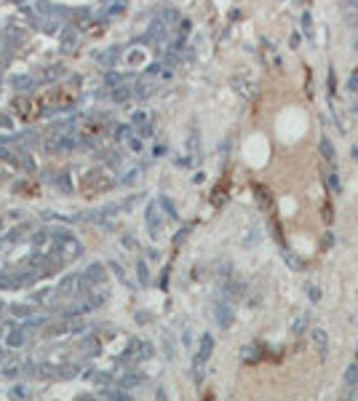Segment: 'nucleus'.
Returning <instances> with one entry per match:
<instances>
[{
    "mask_svg": "<svg viewBox=\"0 0 358 401\" xmlns=\"http://www.w3.org/2000/svg\"><path fill=\"white\" fill-rule=\"evenodd\" d=\"M163 19H166V21H176V19H179V14L169 8V11H166V14H163Z\"/></svg>",
    "mask_w": 358,
    "mask_h": 401,
    "instance_id": "obj_12",
    "label": "nucleus"
},
{
    "mask_svg": "<svg viewBox=\"0 0 358 401\" xmlns=\"http://www.w3.org/2000/svg\"><path fill=\"white\" fill-rule=\"evenodd\" d=\"M356 51H358V40H356Z\"/></svg>",
    "mask_w": 358,
    "mask_h": 401,
    "instance_id": "obj_15",
    "label": "nucleus"
},
{
    "mask_svg": "<svg viewBox=\"0 0 358 401\" xmlns=\"http://www.w3.org/2000/svg\"><path fill=\"white\" fill-rule=\"evenodd\" d=\"M347 91H353V94H358V75H353V78H347Z\"/></svg>",
    "mask_w": 358,
    "mask_h": 401,
    "instance_id": "obj_9",
    "label": "nucleus"
},
{
    "mask_svg": "<svg viewBox=\"0 0 358 401\" xmlns=\"http://www.w3.org/2000/svg\"><path fill=\"white\" fill-rule=\"evenodd\" d=\"M136 270H139V281H142V283H150V273H147V267H144V262H139Z\"/></svg>",
    "mask_w": 358,
    "mask_h": 401,
    "instance_id": "obj_8",
    "label": "nucleus"
},
{
    "mask_svg": "<svg viewBox=\"0 0 358 401\" xmlns=\"http://www.w3.org/2000/svg\"><path fill=\"white\" fill-rule=\"evenodd\" d=\"M313 342L321 350V356H326V350H329V337H326L324 329H313Z\"/></svg>",
    "mask_w": 358,
    "mask_h": 401,
    "instance_id": "obj_3",
    "label": "nucleus"
},
{
    "mask_svg": "<svg viewBox=\"0 0 358 401\" xmlns=\"http://www.w3.org/2000/svg\"><path fill=\"white\" fill-rule=\"evenodd\" d=\"M329 185L334 192H340V179H337V174H329Z\"/></svg>",
    "mask_w": 358,
    "mask_h": 401,
    "instance_id": "obj_11",
    "label": "nucleus"
},
{
    "mask_svg": "<svg viewBox=\"0 0 358 401\" xmlns=\"http://www.w3.org/2000/svg\"><path fill=\"white\" fill-rule=\"evenodd\" d=\"M321 155H324L326 160H331V158H334V147H331V142H329V139H321Z\"/></svg>",
    "mask_w": 358,
    "mask_h": 401,
    "instance_id": "obj_5",
    "label": "nucleus"
},
{
    "mask_svg": "<svg viewBox=\"0 0 358 401\" xmlns=\"http://www.w3.org/2000/svg\"><path fill=\"white\" fill-rule=\"evenodd\" d=\"M144 121H147V112H136V115H134V123H136V126H142Z\"/></svg>",
    "mask_w": 358,
    "mask_h": 401,
    "instance_id": "obj_13",
    "label": "nucleus"
},
{
    "mask_svg": "<svg viewBox=\"0 0 358 401\" xmlns=\"http://www.w3.org/2000/svg\"><path fill=\"white\" fill-rule=\"evenodd\" d=\"M305 326H307V313L297 315V318H294V324H291V329L299 334V331H305Z\"/></svg>",
    "mask_w": 358,
    "mask_h": 401,
    "instance_id": "obj_6",
    "label": "nucleus"
},
{
    "mask_svg": "<svg viewBox=\"0 0 358 401\" xmlns=\"http://www.w3.org/2000/svg\"><path fill=\"white\" fill-rule=\"evenodd\" d=\"M345 383L350 385V388H358V364H350L345 372Z\"/></svg>",
    "mask_w": 358,
    "mask_h": 401,
    "instance_id": "obj_4",
    "label": "nucleus"
},
{
    "mask_svg": "<svg viewBox=\"0 0 358 401\" xmlns=\"http://www.w3.org/2000/svg\"><path fill=\"white\" fill-rule=\"evenodd\" d=\"M211 348H214V337L211 334H203L201 337V353H198V358H195V366H201V364L211 356Z\"/></svg>",
    "mask_w": 358,
    "mask_h": 401,
    "instance_id": "obj_1",
    "label": "nucleus"
},
{
    "mask_svg": "<svg viewBox=\"0 0 358 401\" xmlns=\"http://www.w3.org/2000/svg\"><path fill=\"white\" fill-rule=\"evenodd\" d=\"M256 348L254 345H246V348H240V358H246V361H256V358H259V356H256Z\"/></svg>",
    "mask_w": 358,
    "mask_h": 401,
    "instance_id": "obj_7",
    "label": "nucleus"
},
{
    "mask_svg": "<svg viewBox=\"0 0 358 401\" xmlns=\"http://www.w3.org/2000/svg\"><path fill=\"white\" fill-rule=\"evenodd\" d=\"M217 321L222 324V329H227V326L233 324V310H230V305H217Z\"/></svg>",
    "mask_w": 358,
    "mask_h": 401,
    "instance_id": "obj_2",
    "label": "nucleus"
},
{
    "mask_svg": "<svg viewBox=\"0 0 358 401\" xmlns=\"http://www.w3.org/2000/svg\"><path fill=\"white\" fill-rule=\"evenodd\" d=\"M227 294H235V297H238V294H243L240 283H230V286H227Z\"/></svg>",
    "mask_w": 358,
    "mask_h": 401,
    "instance_id": "obj_10",
    "label": "nucleus"
},
{
    "mask_svg": "<svg viewBox=\"0 0 358 401\" xmlns=\"http://www.w3.org/2000/svg\"><path fill=\"white\" fill-rule=\"evenodd\" d=\"M347 5H350V8H358V0H347Z\"/></svg>",
    "mask_w": 358,
    "mask_h": 401,
    "instance_id": "obj_14",
    "label": "nucleus"
}]
</instances>
